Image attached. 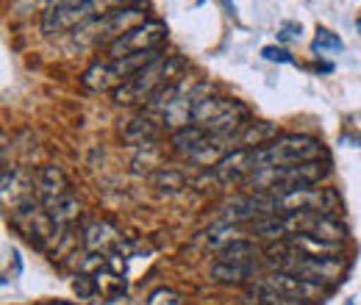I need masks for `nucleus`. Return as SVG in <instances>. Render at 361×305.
Returning <instances> with one entry per match:
<instances>
[{"mask_svg":"<svg viewBox=\"0 0 361 305\" xmlns=\"http://www.w3.org/2000/svg\"><path fill=\"white\" fill-rule=\"evenodd\" d=\"M183 70V61L178 56H159L153 64H147L145 70H139L134 78H128L126 84L111 92V97L123 106H134V103H145L150 100L156 92H161L164 87H176Z\"/></svg>","mask_w":361,"mask_h":305,"instance_id":"nucleus-1","label":"nucleus"},{"mask_svg":"<svg viewBox=\"0 0 361 305\" xmlns=\"http://www.w3.org/2000/svg\"><path fill=\"white\" fill-rule=\"evenodd\" d=\"M270 261L278 266V272H289L295 278L312 280L317 286H331L342 278L345 272V261L342 259H322V256H309L300 253L292 242H281L270 247Z\"/></svg>","mask_w":361,"mask_h":305,"instance_id":"nucleus-2","label":"nucleus"},{"mask_svg":"<svg viewBox=\"0 0 361 305\" xmlns=\"http://www.w3.org/2000/svg\"><path fill=\"white\" fill-rule=\"evenodd\" d=\"M253 153H256V173L289 167V164L325 161V147L314 136H306V133H281L275 142L253 150Z\"/></svg>","mask_w":361,"mask_h":305,"instance_id":"nucleus-3","label":"nucleus"},{"mask_svg":"<svg viewBox=\"0 0 361 305\" xmlns=\"http://www.w3.org/2000/svg\"><path fill=\"white\" fill-rule=\"evenodd\" d=\"M37 189H39V203L45 206V211L59 228L70 225L81 214V200L73 192V183L67 180V175L59 167H53V164L42 167L37 175Z\"/></svg>","mask_w":361,"mask_h":305,"instance_id":"nucleus-4","label":"nucleus"},{"mask_svg":"<svg viewBox=\"0 0 361 305\" xmlns=\"http://www.w3.org/2000/svg\"><path fill=\"white\" fill-rule=\"evenodd\" d=\"M328 173L325 161H309V164H289V167H275V170H262L253 173L245 183L256 192H267V194H289L298 189H309L317 186Z\"/></svg>","mask_w":361,"mask_h":305,"instance_id":"nucleus-5","label":"nucleus"},{"mask_svg":"<svg viewBox=\"0 0 361 305\" xmlns=\"http://www.w3.org/2000/svg\"><path fill=\"white\" fill-rule=\"evenodd\" d=\"M189 120H192V125H200L203 131H209L212 136H217V139L233 136L236 128L250 125L247 123V108L239 100L212 97V94L192 106Z\"/></svg>","mask_w":361,"mask_h":305,"instance_id":"nucleus-6","label":"nucleus"},{"mask_svg":"<svg viewBox=\"0 0 361 305\" xmlns=\"http://www.w3.org/2000/svg\"><path fill=\"white\" fill-rule=\"evenodd\" d=\"M259 272V247L247 239H233L212 263V278L220 283H245Z\"/></svg>","mask_w":361,"mask_h":305,"instance_id":"nucleus-7","label":"nucleus"},{"mask_svg":"<svg viewBox=\"0 0 361 305\" xmlns=\"http://www.w3.org/2000/svg\"><path fill=\"white\" fill-rule=\"evenodd\" d=\"M167 39V25L161 20H145L142 25L131 28L128 34L117 37L109 42V56L111 61L134 56V53H150V50H161V42Z\"/></svg>","mask_w":361,"mask_h":305,"instance_id":"nucleus-8","label":"nucleus"},{"mask_svg":"<svg viewBox=\"0 0 361 305\" xmlns=\"http://www.w3.org/2000/svg\"><path fill=\"white\" fill-rule=\"evenodd\" d=\"M97 20V6L90 0L81 3H50L42 14V31L47 37L64 34V31H78Z\"/></svg>","mask_w":361,"mask_h":305,"instance_id":"nucleus-9","label":"nucleus"},{"mask_svg":"<svg viewBox=\"0 0 361 305\" xmlns=\"http://www.w3.org/2000/svg\"><path fill=\"white\" fill-rule=\"evenodd\" d=\"M11 225L28 242H34V244H45L47 239L56 233V228H59L37 197H31V200H25V203H20V206L11 208Z\"/></svg>","mask_w":361,"mask_h":305,"instance_id":"nucleus-10","label":"nucleus"},{"mask_svg":"<svg viewBox=\"0 0 361 305\" xmlns=\"http://www.w3.org/2000/svg\"><path fill=\"white\" fill-rule=\"evenodd\" d=\"M170 142H173V147L178 153H183L189 161H197V164H209L220 150V139L217 136L203 131L200 125H189V123L180 125L178 131H173Z\"/></svg>","mask_w":361,"mask_h":305,"instance_id":"nucleus-11","label":"nucleus"},{"mask_svg":"<svg viewBox=\"0 0 361 305\" xmlns=\"http://www.w3.org/2000/svg\"><path fill=\"white\" fill-rule=\"evenodd\" d=\"M270 292H275L278 297H283L286 303L292 305H317L325 297V286H317L312 280H303V278H295L289 272H275L270 278L262 280Z\"/></svg>","mask_w":361,"mask_h":305,"instance_id":"nucleus-12","label":"nucleus"},{"mask_svg":"<svg viewBox=\"0 0 361 305\" xmlns=\"http://www.w3.org/2000/svg\"><path fill=\"white\" fill-rule=\"evenodd\" d=\"M212 173L214 178L220 180V183H242V180H247L250 175L256 173V153L253 150H245V147H236V150H231L226 153L214 167H212Z\"/></svg>","mask_w":361,"mask_h":305,"instance_id":"nucleus-13","label":"nucleus"},{"mask_svg":"<svg viewBox=\"0 0 361 305\" xmlns=\"http://www.w3.org/2000/svg\"><path fill=\"white\" fill-rule=\"evenodd\" d=\"M145 23V6H120L114 11H109L103 20H100V28L109 34V37H123L128 34L131 28Z\"/></svg>","mask_w":361,"mask_h":305,"instance_id":"nucleus-14","label":"nucleus"},{"mask_svg":"<svg viewBox=\"0 0 361 305\" xmlns=\"http://www.w3.org/2000/svg\"><path fill=\"white\" fill-rule=\"evenodd\" d=\"M84 242L90 250H100V253H111L120 244V230L109 222H92L90 228L84 230Z\"/></svg>","mask_w":361,"mask_h":305,"instance_id":"nucleus-15","label":"nucleus"},{"mask_svg":"<svg viewBox=\"0 0 361 305\" xmlns=\"http://www.w3.org/2000/svg\"><path fill=\"white\" fill-rule=\"evenodd\" d=\"M92 278H94V289H97L103 297H120V294L126 292V278H123V272L111 269L109 261L103 263V266H97V269L92 272Z\"/></svg>","mask_w":361,"mask_h":305,"instance_id":"nucleus-16","label":"nucleus"},{"mask_svg":"<svg viewBox=\"0 0 361 305\" xmlns=\"http://www.w3.org/2000/svg\"><path fill=\"white\" fill-rule=\"evenodd\" d=\"M81 81H84V87L94 89V92H114V89L120 87V81H117V75L111 70V61L109 64L94 61L90 70L81 75Z\"/></svg>","mask_w":361,"mask_h":305,"instance_id":"nucleus-17","label":"nucleus"},{"mask_svg":"<svg viewBox=\"0 0 361 305\" xmlns=\"http://www.w3.org/2000/svg\"><path fill=\"white\" fill-rule=\"evenodd\" d=\"M278 136L281 133H278V128L272 123H250V125H245V131L239 133V144L245 150H259V147L275 142Z\"/></svg>","mask_w":361,"mask_h":305,"instance_id":"nucleus-18","label":"nucleus"},{"mask_svg":"<svg viewBox=\"0 0 361 305\" xmlns=\"http://www.w3.org/2000/svg\"><path fill=\"white\" fill-rule=\"evenodd\" d=\"M342 50H345V42H342L334 31L317 28V37H314V42H312V53H314V56H331V53H342Z\"/></svg>","mask_w":361,"mask_h":305,"instance_id":"nucleus-19","label":"nucleus"},{"mask_svg":"<svg viewBox=\"0 0 361 305\" xmlns=\"http://www.w3.org/2000/svg\"><path fill=\"white\" fill-rule=\"evenodd\" d=\"M131 123V128H126V139L128 142H134V144H142V142H153L156 139V125L147 120V117H136V120H128Z\"/></svg>","mask_w":361,"mask_h":305,"instance_id":"nucleus-20","label":"nucleus"},{"mask_svg":"<svg viewBox=\"0 0 361 305\" xmlns=\"http://www.w3.org/2000/svg\"><path fill=\"white\" fill-rule=\"evenodd\" d=\"M180 294L176 289H167V286H161V289H156V292H150V297H147V303L145 305H180Z\"/></svg>","mask_w":361,"mask_h":305,"instance_id":"nucleus-21","label":"nucleus"},{"mask_svg":"<svg viewBox=\"0 0 361 305\" xmlns=\"http://www.w3.org/2000/svg\"><path fill=\"white\" fill-rule=\"evenodd\" d=\"M73 289H75V294H78L81 300H87V297H92V294H97V289H94V278H92L90 272H78L75 280H73Z\"/></svg>","mask_w":361,"mask_h":305,"instance_id":"nucleus-22","label":"nucleus"},{"mask_svg":"<svg viewBox=\"0 0 361 305\" xmlns=\"http://www.w3.org/2000/svg\"><path fill=\"white\" fill-rule=\"evenodd\" d=\"M262 58H267V61H275V64H295V56H292L289 50L278 47V44H267V47L262 50Z\"/></svg>","mask_w":361,"mask_h":305,"instance_id":"nucleus-23","label":"nucleus"},{"mask_svg":"<svg viewBox=\"0 0 361 305\" xmlns=\"http://www.w3.org/2000/svg\"><path fill=\"white\" fill-rule=\"evenodd\" d=\"M50 305H78V303H67V300H56V303H50Z\"/></svg>","mask_w":361,"mask_h":305,"instance_id":"nucleus-24","label":"nucleus"},{"mask_svg":"<svg viewBox=\"0 0 361 305\" xmlns=\"http://www.w3.org/2000/svg\"><path fill=\"white\" fill-rule=\"evenodd\" d=\"M345 305H356V303H353V300H345Z\"/></svg>","mask_w":361,"mask_h":305,"instance_id":"nucleus-25","label":"nucleus"},{"mask_svg":"<svg viewBox=\"0 0 361 305\" xmlns=\"http://www.w3.org/2000/svg\"><path fill=\"white\" fill-rule=\"evenodd\" d=\"M359 34H361V17H359Z\"/></svg>","mask_w":361,"mask_h":305,"instance_id":"nucleus-26","label":"nucleus"}]
</instances>
